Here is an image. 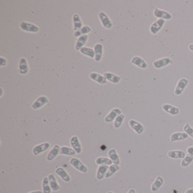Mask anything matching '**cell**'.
Masks as SVG:
<instances>
[{"label": "cell", "instance_id": "obj_38", "mask_svg": "<svg viewBox=\"0 0 193 193\" xmlns=\"http://www.w3.org/2000/svg\"><path fill=\"white\" fill-rule=\"evenodd\" d=\"M6 64H7L6 59H4L2 57H1L0 59V65L1 67H3V66H5Z\"/></svg>", "mask_w": 193, "mask_h": 193}, {"label": "cell", "instance_id": "obj_21", "mask_svg": "<svg viewBox=\"0 0 193 193\" xmlns=\"http://www.w3.org/2000/svg\"><path fill=\"white\" fill-rule=\"evenodd\" d=\"M108 168H109L108 165H100L97 171V179L99 180H101L103 179V178L105 177V175Z\"/></svg>", "mask_w": 193, "mask_h": 193}, {"label": "cell", "instance_id": "obj_37", "mask_svg": "<svg viewBox=\"0 0 193 193\" xmlns=\"http://www.w3.org/2000/svg\"><path fill=\"white\" fill-rule=\"evenodd\" d=\"M184 130L185 132L188 134L190 137H191L193 139V129L190 126L189 124H186L184 126Z\"/></svg>", "mask_w": 193, "mask_h": 193}, {"label": "cell", "instance_id": "obj_24", "mask_svg": "<svg viewBox=\"0 0 193 193\" xmlns=\"http://www.w3.org/2000/svg\"><path fill=\"white\" fill-rule=\"evenodd\" d=\"M189 137L188 134L186 133H174L171 136V141L174 142L178 140H184Z\"/></svg>", "mask_w": 193, "mask_h": 193}, {"label": "cell", "instance_id": "obj_36", "mask_svg": "<svg viewBox=\"0 0 193 193\" xmlns=\"http://www.w3.org/2000/svg\"><path fill=\"white\" fill-rule=\"evenodd\" d=\"M125 118V115H118L115 120V121H114V127L116 128V129H118L120 128L121 126L122 122L124 121Z\"/></svg>", "mask_w": 193, "mask_h": 193}, {"label": "cell", "instance_id": "obj_34", "mask_svg": "<svg viewBox=\"0 0 193 193\" xmlns=\"http://www.w3.org/2000/svg\"><path fill=\"white\" fill-rule=\"evenodd\" d=\"M43 193H51V188L50 186L49 181L48 177H44L43 180Z\"/></svg>", "mask_w": 193, "mask_h": 193}, {"label": "cell", "instance_id": "obj_23", "mask_svg": "<svg viewBox=\"0 0 193 193\" xmlns=\"http://www.w3.org/2000/svg\"><path fill=\"white\" fill-rule=\"evenodd\" d=\"M109 159L112 160L114 164L118 165L120 163V160L118 154L116 153L115 149H110L108 152Z\"/></svg>", "mask_w": 193, "mask_h": 193}, {"label": "cell", "instance_id": "obj_22", "mask_svg": "<svg viewBox=\"0 0 193 193\" xmlns=\"http://www.w3.org/2000/svg\"><path fill=\"white\" fill-rule=\"evenodd\" d=\"M88 36L87 35H84L79 37L75 44V49L77 50H80L82 48L84 47L83 46L88 40Z\"/></svg>", "mask_w": 193, "mask_h": 193}, {"label": "cell", "instance_id": "obj_3", "mask_svg": "<svg viewBox=\"0 0 193 193\" xmlns=\"http://www.w3.org/2000/svg\"><path fill=\"white\" fill-rule=\"evenodd\" d=\"M165 20L162 19H159L158 21L153 23L150 26V32L153 35H156L159 32L160 30L162 28L163 26L165 24Z\"/></svg>", "mask_w": 193, "mask_h": 193}, {"label": "cell", "instance_id": "obj_11", "mask_svg": "<svg viewBox=\"0 0 193 193\" xmlns=\"http://www.w3.org/2000/svg\"><path fill=\"white\" fill-rule=\"evenodd\" d=\"M129 125L131 128H132L134 130L137 134H142L144 131V128L143 127V125L140 124L139 122L136 121L135 120H130L129 122Z\"/></svg>", "mask_w": 193, "mask_h": 193}, {"label": "cell", "instance_id": "obj_28", "mask_svg": "<svg viewBox=\"0 0 193 193\" xmlns=\"http://www.w3.org/2000/svg\"><path fill=\"white\" fill-rule=\"evenodd\" d=\"M77 153L75 151L74 149L68 147L62 146L60 148L59 154L63 155L73 156L75 155Z\"/></svg>", "mask_w": 193, "mask_h": 193}, {"label": "cell", "instance_id": "obj_18", "mask_svg": "<svg viewBox=\"0 0 193 193\" xmlns=\"http://www.w3.org/2000/svg\"><path fill=\"white\" fill-rule=\"evenodd\" d=\"M131 62L134 64L135 65L137 66L138 67L142 68H147V64L145 62L144 59L140 58V57L138 56H135L134 57L131 61Z\"/></svg>", "mask_w": 193, "mask_h": 193}, {"label": "cell", "instance_id": "obj_2", "mask_svg": "<svg viewBox=\"0 0 193 193\" xmlns=\"http://www.w3.org/2000/svg\"><path fill=\"white\" fill-rule=\"evenodd\" d=\"M69 163L71 164V165L74 167L76 169H77L79 171L81 172L82 173H86L87 171H88V169H87V167L85 166V165L82 162L77 159V158H72L70 159Z\"/></svg>", "mask_w": 193, "mask_h": 193}, {"label": "cell", "instance_id": "obj_25", "mask_svg": "<svg viewBox=\"0 0 193 193\" xmlns=\"http://www.w3.org/2000/svg\"><path fill=\"white\" fill-rule=\"evenodd\" d=\"M73 22L74 25V30L75 31H78L82 28V22L81 21V18L77 14H75L73 18Z\"/></svg>", "mask_w": 193, "mask_h": 193}, {"label": "cell", "instance_id": "obj_32", "mask_svg": "<svg viewBox=\"0 0 193 193\" xmlns=\"http://www.w3.org/2000/svg\"><path fill=\"white\" fill-rule=\"evenodd\" d=\"M119 169H120V167L118 165H115V164L111 165L108 168V171L106 172V173L105 178H108L111 177L116 172L118 171Z\"/></svg>", "mask_w": 193, "mask_h": 193}, {"label": "cell", "instance_id": "obj_40", "mask_svg": "<svg viewBox=\"0 0 193 193\" xmlns=\"http://www.w3.org/2000/svg\"><path fill=\"white\" fill-rule=\"evenodd\" d=\"M189 48L190 50L193 51V44H191L189 45Z\"/></svg>", "mask_w": 193, "mask_h": 193}, {"label": "cell", "instance_id": "obj_44", "mask_svg": "<svg viewBox=\"0 0 193 193\" xmlns=\"http://www.w3.org/2000/svg\"><path fill=\"white\" fill-rule=\"evenodd\" d=\"M0 90H1V96H2V93H3V92H2V88H1Z\"/></svg>", "mask_w": 193, "mask_h": 193}, {"label": "cell", "instance_id": "obj_12", "mask_svg": "<svg viewBox=\"0 0 193 193\" xmlns=\"http://www.w3.org/2000/svg\"><path fill=\"white\" fill-rule=\"evenodd\" d=\"M121 114V111L120 109L118 108L112 109V111L109 112V114L106 116V118L104 119V121L107 123L111 122L113 120H115L118 115Z\"/></svg>", "mask_w": 193, "mask_h": 193}, {"label": "cell", "instance_id": "obj_6", "mask_svg": "<svg viewBox=\"0 0 193 193\" xmlns=\"http://www.w3.org/2000/svg\"><path fill=\"white\" fill-rule=\"evenodd\" d=\"M49 102V100L45 96H39L32 105V108L34 109H39L47 104Z\"/></svg>", "mask_w": 193, "mask_h": 193}, {"label": "cell", "instance_id": "obj_42", "mask_svg": "<svg viewBox=\"0 0 193 193\" xmlns=\"http://www.w3.org/2000/svg\"><path fill=\"white\" fill-rule=\"evenodd\" d=\"M128 193H135V190L134 189H130L128 191Z\"/></svg>", "mask_w": 193, "mask_h": 193}, {"label": "cell", "instance_id": "obj_16", "mask_svg": "<svg viewBox=\"0 0 193 193\" xmlns=\"http://www.w3.org/2000/svg\"><path fill=\"white\" fill-rule=\"evenodd\" d=\"M60 148L59 145H54L52 149L48 153L47 156V160L48 161H52L53 159L56 158L59 153Z\"/></svg>", "mask_w": 193, "mask_h": 193}, {"label": "cell", "instance_id": "obj_15", "mask_svg": "<svg viewBox=\"0 0 193 193\" xmlns=\"http://www.w3.org/2000/svg\"><path fill=\"white\" fill-rule=\"evenodd\" d=\"M162 108L165 112H167L171 115H177L180 112L179 108L168 104H165L162 105Z\"/></svg>", "mask_w": 193, "mask_h": 193}, {"label": "cell", "instance_id": "obj_35", "mask_svg": "<svg viewBox=\"0 0 193 193\" xmlns=\"http://www.w3.org/2000/svg\"><path fill=\"white\" fill-rule=\"evenodd\" d=\"M193 156L189 153L187 155L185 156V158L184 159H183L182 161L181 162V165L182 167H187V166H188V165H189L190 163L193 162Z\"/></svg>", "mask_w": 193, "mask_h": 193}, {"label": "cell", "instance_id": "obj_27", "mask_svg": "<svg viewBox=\"0 0 193 193\" xmlns=\"http://www.w3.org/2000/svg\"><path fill=\"white\" fill-rule=\"evenodd\" d=\"M48 179L49 181L50 186L53 191H57L60 189L59 185L56 181V178L53 174H49L48 176Z\"/></svg>", "mask_w": 193, "mask_h": 193}, {"label": "cell", "instance_id": "obj_33", "mask_svg": "<svg viewBox=\"0 0 193 193\" xmlns=\"http://www.w3.org/2000/svg\"><path fill=\"white\" fill-rule=\"evenodd\" d=\"M95 162L97 165H112L113 162L110 159H108L107 158H104V157H100L98 158L96 160Z\"/></svg>", "mask_w": 193, "mask_h": 193}, {"label": "cell", "instance_id": "obj_17", "mask_svg": "<svg viewBox=\"0 0 193 193\" xmlns=\"http://www.w3.org/2000/svg\"><path fill=\"white\" fill-rule=\"evenodd\" d=\"M89 77L92 80L96 82L97 83L99 84H106V83L107 80L105 78V77L96 73H91Z\"/></svg>", "mask_w": 193, "mask_h": 193}, {"label": "cell", "instance_id": "obj_14", "mask_svg": "<svg viewBox=\"0 0 193 193\" xmlns=\"http://www.w3.org/2000/svg\"><path fill=\"white\" fill-rule=\"evenodd\" d=\"M95 51V60L96 62H99L102 59L103 52V46L101 44L97 43L94 47Z\"/></svg>", "mask_w": 193, "mask_h": 193}, {"label": "cell", "instance_id": "obj_20", "mask_svg": "<svg viewBox=\"0 0 193 193\" xmlns=\"http://www.w3.org/2000/svg\"><path fill=\"white\" fill-rule=\"evenodd\" d=\"M55 173L59 176L62 180L65 181L66 182H68L70 181V177L68 173L66 172L65 170L62 168H58L56 169Z\"/></svg>", "mask_w": 193, "mask_h": 193}, {"label": "cell", "instance_id": "obj_45", "mask_svg": "<svg viewBox=\"0 0 193 193\" xmlns=\"http://www.w3.org/2000/svg\"><path fill=\"white\" fill-rule=\"evenodd\" d=\"M113 193V192H112V191H109V192H108V193Z\"/></svg>", "mask_w": 193, "mask_h": 193}, {"label": "cell", "instance_id": "obj_39", "mask_svg": "<svg viewBox=\"0 0 193 193\" xmlns=\"http://www.w3.org/2000/svg\"><path fill=\"white\" fill-rule=\"evenodd\" d=\"M187 151L188 153H189V154L193 156V147H189V148L187 149Z\"/></svg>", "mask_w": 193, "mask_h": 193}, {"label": "cell", "instance_id": "obj_5", "mask_svg": "<svg viewBox=\"0 0 193 193\" xmlns=\"http://www.w3.org/2000/svg\"><path fill=\"white\" fill-rule=\"evenodd\" d=\"M100 20L103 27L106 29H110L112 27L113 24L108 16L105 12H100L99 14Z\"/></svg>", "mask_w": 193, "mask_h": 193}, {"label": "cell", "instance_id": "obj_19", "mask_svg": "<svg viewBox=\"0 0 193 193\" xmlns=\"http://www.w3.org/2000/svg\"><path fill=\"white\" fill-rule=\"evenodd\" d=\"M104 76L106 79V80L115 84L118 83L121 79V77L115 74H113L112 73H109V72L104 73Z\"/></svg>", "mask_w": 193, "mask_h": 193}, {"label": "cell", "instance_id": "obj_26", "mask_svg": "<svg viewBox=\"0 0 193 193\" xmlns=\"http://www.w3.org/2000/svg\"><path fill=\"white\" fill-rule=\"evenodd\" d=\"M168 155L172 159H184L186 156L185 153L182 151H171L168 153Z\"/></svg>", "mask_w": 193, "mask_h": 193}, {"label": "cell", "instance_id": "obj_29", "mask_svg": "<svg viewBox=\"0 0 193 193\" xmlns=\"http://www.w3.org/2000/svg\"><path fill=\"white\" fill-rule=\"evenodd\" d=\"M79 51L82 54H84V56H88L92 59H93V58L95 59V51H94V49L92 48L84 47L82 48Z\"/></svg>", "mask_w": 193, "mask_h": 193}, {"label": "cell", "instance_id": "obj_13", "mask_svg": "<svg viewBox=\"0 0 193 193\" xmlns=\"http://www.w3.org/2000/svg\"><path fill=\"white\" fill-rule=\"evenodd\" d=\"M70 144L77 153H81L82 146L77 136H73L70 139Z\"/></svg>", "mask_w": 193, "mask_h": 193}, {"label": "cell", "instance_id": "obj_43", "mask_svg": "<svg viewBox=\"0 0 193 193\" xmlns=\"http://www.w3.org/2000/svg\"><path fill=\"white\" fill-rule=\"evenodd\" d=\"M29 193H43L42 191H32V192H30Z\"/></svg>", "mask_w": 193, "mask_h": 193}, {"label": "cell", "instance_id": "obj_41", "mask_svg": "<svg viewBox=\"0 0 193 193\" xmlns=\"http://www.w3.org/2000/svg\"><path fill=\"white\" fill-rule=\"evenodd\" d=\"M185 193H193V189H190L187 190Z\"/></svg>", "mask_w": 193, "mask_h": 193}, {"label": "cell", "instance_id": "obj_10", "mask_svg": "<svg viewBox=\"0 0 193 193\" xmlns=\"http://www.w3.org/2000/svg\"><path fill=\"white\" fill-rule=\"evenodd\" d=\"M29 68L27 59L22 57L19 63V73L22 75H25L28 73Z\"/></svg>", "mask_w": 193, "mask_h": 193}, {"label": "cell", "instance_id": "obj_4", "mask_svg": "<svg viewBox=\"0 0 193 193\" xmlns=\"http://www.w3.org/2000/svg\"><path fill=\"white\" fill-rule=\"evenodd\" d=\"M189 83V81L186 78H181L178 82L177 86L174 90V93L176 95H180Z\"/></svg>", "mask_w": 193, "mask_h": 193}, {"label": "cell", "instance_id": "obj_1", "mask_svg": "<svg viewBox=\"0 0 193 193\" xmlns=\"http://www.w3.org/2000/svg\"><path fill=\"white\" fill-rule=\"evenodd\" d=\"M20 27L23 31L28 32L36 33L39 31V28L38 26L32 23H28V22H21L20 24Z\"/></svg>", "mask_w": 193, "mask_h": 193}, {"label": "cell", "instance_id": "obj_8", "mask_svg": "<svg viewBox=\"0 0 193 193\" xmlns=\"http://www.w3.org/2000/svg\"><path fill=\"white\" fill-rule=\"evenodd\" d=\"M50 146V144L48 142H45V143L38 144L33 148L32 153L35 156L38 155L41 153H44V151H45L49 148Z\"/></svg>", "mask_w": 193, "mask_h": 193}, {"label": "cell", "instance_id": "obj_7", "mask_svg": "<svg viewBox=\"0 0 193 193\" xmlns=\"http://www.w3.org/2000/svg\"><path fill=\"white\" fill-rule=\"evenodd\" d=\"M153 15L158 18L162 19L164 20H170L172 18V16L169 12L158 8L154 9Z\"/></svg>", "mask_w": 193, "mask_h": 193}, {"label": "cell", "instance_id": "obj_9", "mask_svg": "<svg viewBox=\"0 0 193 193\" xmlns=\"http://www.w3.org/2000/svg\"><path fill=\"white\" fill-rule=\"evenodd\" d=\"M172 63V60L169 57H165L156 60L153 62V66L156 68H161Z\"/></svg>", "mask_w": 193, "mask_h": 193}, {"label": "cell", "instance_id": "obj_30", "mask_svg": "<svg viewBox=\"0 0 193 193\" xmlns=\"http://www.w3.org/2000/svg\"><path fill=\"white\" fill-rule=\"evenodd\" d=\"M164 180L160 176H158L156 178L155 181L153 183L151 186V191L153 192H155L157 190L159 189L160 187L162 186V185L163 184Z\"/></svg>", "mask_w": 193, "mask_h": 193}, {"label": "cell", "instance_id": "obj_31", "mask_svg": "<svg viewBox=\"0 0 193 193\" xmlns=\"http://www.w3.org/2000/svg\"><path fill=\"white\" fill-rule=\"evenodd\" d=\"M91 31V28L88 26H83L82 28L78 31H75L74 36L75 37H80L82 35H87L90 33Z\"/></svg>", "mask_w": 193, "mask_h": 193}]
</instances>
